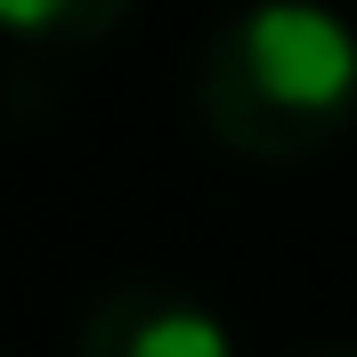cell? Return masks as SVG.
I'll use <instances>...</instances> for the list:
<instances>
[{
	"mask_svg": "<svg viewBox=\"0 0 357 357\" xmlns=\"http://www.w3.org/2000/svg\"><path fill=\"white\" fill-rule=\"evenodd\" d=\"M130 17V0H0V41L17 49H89Z\"/></svg>",
	"mask_w": 357,
	"mask_h": 357,
	"instance_id": "obj_3",
	"label": "cell"
},
{
	"mask_svg": "<svg viewBox=\"0 0 357 357\" xmlns=\"http://www.w3.org/2000/svg\"><path fill=\"white\" fill-rule=\"evenodd\" d=\"M195 114L244 162H309L357 122V24L325 0H244L195 57Z\"/></svg>",
	"mask_w": 357,
	"mask_h": 357,
	"instance_id": "obj_1",
	"label": "cell"
},
{
	"mask_svg": "<svg viewBox=\"0 0 357 357\" xmlns=\"http://www.w3.org/2000/svg\"><path fill=\"white\" fill-rule=\"evenodd\" d=\"M333 357H357V349H333Z\"/></svg>",
	"mask_w": 357,
	"mask_h": 357,
	"instance_id": "obj_4",
	"label": "cell"
},
{
	"mask_svg": "<svg viewBox=\"0 0 357 357\" xmlns=\"http://www.w3.org/2000/svg\"><path fill=\"white\" fill-rule=\"evenodd\" d=\"M73 357H236L227 325L178 284H114L98 309L82 317Z\"/></svg>",
	"mask_w": 357,
	"mask_h": 357,
	"instance_id": "obj_2",
	"label": "cell"
}]
</instances>
